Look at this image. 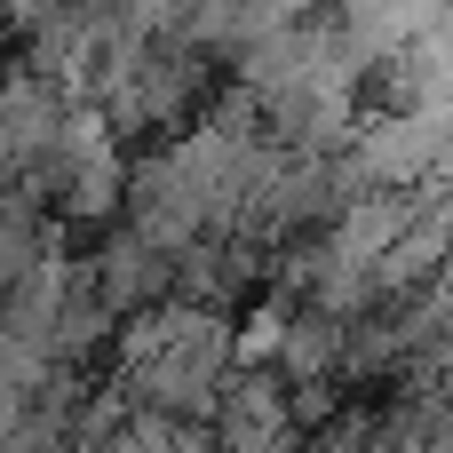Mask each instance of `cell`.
<instances>
[{"instance_id": "cell-4", "label": "cell", "mask_w": 453, "mask_h": 453, "mask_svg": "<svg viewBox=\"0 0 453 453\" xmlns=\"http://www.w3.org/2000/svg\"><path fill=\"white\" fill-rule=\"evenodd\" d=\"M56 247H64V231L48 223V199H40V191H8V199H0V303H8Z\"/></svg>"}, {"instance_id": "cell-2", "label": "cell", "mask_w": 453, "mask_h": 453, "mask_svg": "<svg viewBox=\"0 0 453 453\" xmlns=\"http://www.w3.org/2000/svg\"><path fill=\"white\" fill-rule=\"evenodd\" d=\"M215 446L223 453H303V430L287 414V390L279 374H231L223 406H215Z\"/></svg>"}, {"instance_id": "cell-1", "label": "cell", "mask_w": 453, "mask_h": 453, "mask_svg": "<svg viewBox=\"0 0 453 453\" xmlns=\"http://www.w3.org/2000/svg\"><path fill=\"white\" fill-rule=\"evenodd\" d=\"M64 88L40 80V72H8L0 80V199L8 191H32L56 159V135H64Z\"/></svg>"}, {"instance_id": "cell-3", "label": "cell", "mask_w": 453, "mask_h": 453, "mask_svg": "<svg viewBox=\"0 0 453 453\" xmlns=\"http://www.w3.org/2000/svg\"><path fill=\"white\" fill-rule=\"evenodd\" d=\"M88 279H96V295H104V311L111 319H143V311H159V295L175 287V263L159 255V247H143L127 223L88 255Z\"/></svg>"}]
</instances>
